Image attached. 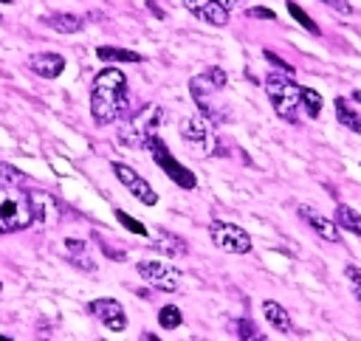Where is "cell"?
Returning <instances> with one entry per match:
<instances>
[{
  "mask_svg": "<svg viewBox=\"0 0 361 341\" xmlns=\"http://www.w3.org/2000/svg\"><path fill=\"white\" fill-rule=\"evenodd\" d=\"M127 110V76L124 70L107 65L96 73L90 87V116L96 127L113 124Z\"/></svg>",
  "mask_w": 361,
  "mask_h": 341,
  "instance_id": "cell-1",
  "label": "cell"
},
{
  "mask_svg": "<svg viewBox=\"0 0 361 341\" xmlns=\"http://www.w3.org/2000/svg\"><path fill=\"white\" fill-rule=\"evenodd\" d=\"M223 87H226V70L217 68V65L214 68H206L203 73H197V76L189 79V93H192L200 116H206L212 124L214 121H223V116H220V110L214 104V99H217V93Z\"/></svg>",
  "mask_w": 361,
  "mask_h": 341,
  "instance_id": "cell-2",
  "label": "cell"
},
{
  "mask_svg": "<svg viewBox=\"0 0 361 341\" xmlns=\"http://www.w3.org/2000/svg\"><path fill=\"white\" fill-rule=\"evenodd\" d=\"M265 93H268V101H271V107L276 110L279 118H285V121H296V118H299L302 87H299L290 76L271 70V73L265 76Z\"/></svg>",
  "mask_w": 361,
  "mask_h": 341,
  "instance_id": "cell-3",
  "label": "cell"
},
{
  "mask_svg": "<svg viewBox=\"0 0 361 341\" xmlns=\"http://www.w3.org/2000/svg\"><path fill=\"white\" fill-rule=\"evenodd\" d=\"M164 121V110L158 104H144L135 116H127L118 127V141L124 147H147L149 138L158 135V127Z\"/></svg>",
  "mask_w": 361,
  "mask_h": 341,
  "instance_id": "cell-4",
  "label": "cell"
},
{
  "mask_svg": "<svg viewBox=\"0 0 361 341\" xmlns=\"http://www.w3.org/2000/svg\"><path fill=\"white\" fill-rule=\"evenodd\" d=\"M31 223H34V211H31L28 192L14 189V186L0 189V234L23 231Z\"/></svg>",
  "mask_w": 361,
  "mask_h": 341,
  "instance_id": "cell-5",
  "label": "cell"
},
{
  "mask_svg": "<svg viewBox=\"0 0 361 341\" xmlns=\"http://www.w3.org/2000/svg\"><path fill=\"white\" fill-rule=\"evenodd\" d=\"M180 138L186 141V147H192L197 155H214L217 152V135H214V127L206 116L195 113V116H186L180 121Z\"/></svg>",
  "mask_w": 361,
  "mask_h": 341,
  "instance_id": "cell-6",
  "label": "cell"
},
{
  "mask_svg": "<svg viewBox=\"0 0 361 341\" xmlns=\"http://www.w3.org/2000/svg\"><path fill=\"white\" fill-rule=\"evenodd\" d=\"M147 149H149V155H152V161L164 169V175L172 180V183H178L180 189H195L197 186V178H195V172L192 169H186L180 161H175V155L169 152V147L164 144V138H149V144H147Z\"/></svg>",
  "mask_w": 361,
  "mask_h": 341,
  "instance_id": "cell-7",
  "label": "cell"
},
{
  "mask_svg": "<svg viewBox=\"0 0 361 341\" xmlns=\"http://www.w3.org/2000/svg\"><path fill=\"white\" fill-rule=\"evenodd\" d=\"M209 237L212 242L226 251V254H248L251 251V237L245 228H240L237 223H226V220H212L209 223Z\"/></svg>",
  "mask_w": 361,
  "mask_h": 341,
  "instance_id": "cell-8",
  "label": "cell"
},
{
  "mask_svg": "<svg viewBox=\"0 0 361 341\" xmlns=\"http://www.w3.org/2000/svg\"><path fill=\"white\" fill-rule=\"evenodd\" d=\"M135 271H138V276H141L147 285H152V287H158V290H166V293L178 290V287H180V279H183V273H180L175 265H166V262H161V259H141V262L135 265Z\"/></svg>",
  "mask_w": 361,
  "mask_h": 341,
  "instance_id": "cell-9",
  "label": "cell"
},
{
  "mask_svg": "<svg viewBox=\"0 0 361 341\" xmlns=\"http://www.w3.org/2000/svg\"><path fill=\"white\" fill-rule=\"evenodd\" d=\"M113 172H116L118 183H121L138 203H144V206H155V203H158V192H155L133 166H127V163H121V161H113Z\"/></svg>",
  "mask_w": 361,
  "mask_h": 341,
  "instance_id": "cell-10",
  "label": "cell"
},
{
  "mask_svg": "<svg viewBox=\"0 0 361 341\" xmlns=\"http://www.w3.org/2000/svg\"><path fill=\"white\" fill-rule=\"evenodd\" d=\"M87 313L93 316V318H99L107 330H113V333H124L127 330V313H124V307H121V302H116V299H93L90 304H87Z\"/></svg>",
  "mask_w": 361,
  "mask_h": 341,
  "instance_id": "cell-11",
  "label": "cell"
},
{
  "mask_svg": "<svg viewBox=\"0 0 361 341\" xmlns=\"http://www.w3.org/2000/svg\"><path fill=\"white\" fill-rule=\"evenodd\" d=\"M28 200H31V211H34V220L39 225H56L59 223V200L48 192H28Z\"/></svg>",
  "mask_w": 361,
  "mask_h": 341,
  "instance_id": "cell-12",
  "label": "cell"
},
{
  "mask_svg": "<svg viewBox=\"0 0 361 341\" xmlns=\"http://www.w3.org/2000/svg\"><path fill=\"white\" fill-rule=\"evenodd\" d=\"M299 217L313 228V234H319L324 242H338L341 240V228L330 220V217H324L322 211H316L313 206H299Z\"/></svg>",
  "mask_w": 361,
  "mask_h": 341,
  "instance_id": "cell-13",
  "label": "cell"
},
{
  "mask_svg": "<svg viewBox=\"0 0 361 341\" xmlns=\"http://www.w3.org/2000/svg\"><path fill=\"white\" fill-rule=\"evenodd\" d=\"M28 70L37 73L39 79H56L65 70V56L62 54H51V51L34 54V56H28Z\"/></svg>",
  "mask_w": 361,
  "mask_h": 341,
  "instance_id": "cell-14",
  "label": "cell"
},
{
  "mask_svg": "<svg viewBox=\"0 0 361 341\" xmlns=\"http://www.w3.org/2000/svg\"><path fill=\"white\" fill-rule=\"evenodd\" d=\"M183 6H186V11H192L197 20L209 23V25L220 28V25L228 23V11L217 0H183Z\"/></svg>",
  "mask_w": 361,
  "mask_h": 341,
  "instance_id": "cell-15",
  "label": "cell"
},
{
  "mask_svg": "<svg viewBox=\"0 0 361 341\" xmlns=\"http://www.w3.org/2000/svg\"><path fill=\"white\" fill-rule=\"evenodd\" d=\"M65 256H68L76 268H82V271H87V273H93V271H96V262H93L90 248H87V242H85V240L68 237V240H65Z\"/></svg>",
  "mask_w": 361,
  "mask_h": 341,
  "instance_id": "cell-16",
  "label": "cell"
},
{
  "mask_svg": "<svg viewBox=\"0 0 361 341\" xmlns=\"http://www.w3.org/2000/svg\"><path fill=\"white\" fill-rule=\"evenodd\" d=\"M262 316H265V321H268L274 330H279V333H290V330H293V321H290L288 310H285L279 302H274V299H265V302H262Z\"/></svg>",
  "mask_w": 361,
  "mask_h": 341,
  "instance_id": "cell-17",
  "label": "cell"
},
{
  "mask_svg": "<svg viewBox=\"0 0 361 341\" xmlns=\"http://www.w3.org/2000/svg\"><path fill=\"white\" fill-rule=\"evenodd\" d=\"M45 25H51L59 34H76L85 28V20L79 14H71V11H54L45 17Z\"/></svg>",
  "mask_w": 361,
  "mask_h": 341,
  "instance_id": "cell-18",
  "label": "cell"
},
{
  "mask_svg": "<svg viewBox=\"0 0 361 341\" xmlns=\"http://www.w3.org/2000/svg\"><path fill=\"white\" fill-rule=\"evenodd\" d=\"M152 248H155V251H161L164 256H183V254L189 251V248H186V242H183L178 234H169V231H158V237H155Z\"/></svg>",
  "mask_w": 361,
  "mask_h": 341,
  "instance_id": "cell-19",
  "label": "cell"
},
{
  "mask_svg": "<svg viewBox=\"0 0 361 341\" xmlns=\"http://www.w3.org/2000/svg\"><path fill=\"white\" fill-rule=\"evenodd\" d=\"M333 223H336L338 228H344V231L361 237V214H358L353 206L338 203V206H336V217H333Z\"/></svg>",
  "mask_w": 361,
  "mask_h": 341,
  "instance_id": "cell-20",
  "label": "cell"
},
{
  "mask_svg": "<svg viewBox=\"0 0 361 341\" xmlns=\"http://www.w3.org/2000/svg\"><path fill=\"white\" fill-rule=\"evenodd\" d=\"M96 56L102 62H144V56L138 51L118 48V45H102V48H96Z\"/></svg>",
  "mask_w": 361,
  "mask_h": 341,
  "instance_id": "cell-21",
  "label": "cell"
},
{
  "mask_svg": "<svg viewBox=\"0 0 361 341\" xmlns=\"http://www.w3.org/2000/svg\"><path fill=\"white\" fill-rule=\"evenodd\" d=\"M336 118H338V124H341V127H347L350 132L361 135V113H358V110H353L344 99H336Z\"/></svg>",
  "mask_w": 361,
  "mask_h": 341,
  "instance_id": "cell-22",
  "label": "cell"
},
{
  "mask_svg": "<svg viewBox=\"0 0 361 341\" xmlns=\"http://www.w3.org/2000/svg\"><path fill=\"white\" fill-rule=\"evenodd\" d=\"M180 321H183L180 307H175V304H164V307L158 310V324H161L164 330H175V327H180Z\"/></svg>",
  "mask_w": 361,
  "mask_h": 341,
  "instance_id": "cell-23",
  "label": "cell"
},
{
  "mask_svg": "<svg viewBox=\"0 0 361 341\" xmlns=\"http://www.w3.org/2000/svg\"><path fill=\"white\" fill-rule=\"evenodd\" d=\"M288 14L305 28V31H310V34H319V25H316V20L305 11V8H299V3H293V0H288Z\"/></svg>",
  "mask_w": 361,
  "mask_h": 341,
  "instance_id": "cell-24",
  "label": "cell"
},
{
  "mask_svg": "<svg viewBox=\"0 0 361 341\" xmlns=\"http://www.w3.org/2000/svg\"><path fill=\"white\" fill-rule=\"evenodd\" d=\"M322 93L319 90H313V87H302V107H305V113L310 116V118H316L319 113H322Z\"/></svg>",
  "mask_w": 361,
  "mask_h": 341,
  "instance_id": "cell-25",
  "label": "cell"
},
{
  "mask_svg": "<svg viewBox=\"0 0 361 341\" xmlns=\"http://www.w3.org/2000/svg\"><path fill=\"white\" fill-rule=\"evenodd\" d=\"M17 180H28V175H25V172H20L14 163H6V161H0V189H6V186H14Z\"/></svg>",
  "mask_w": 361,
  "mask_h": 341,
  "instance_id": "cell-26",
  "label": "cell"
},
{
  "mask_svg": "<svg viewBox=\"0 0 361 341\" xmlns=\"http://www.w3.org/2000/svg\"><path fill=\"white\" fill-rule=\"evenodd\" d=\"M116 220H118L130 234H138V237H147V234H149V228H147L141 220H135L133 214H127V211H121V209H116Z\"/></svg>",
  "mask_w": 361,
  "mask_h": 341,
  "instance_id": "cell-27",
  "label": "cell"
},
{
  "mask_svg": "<svg viewBox=\"0 0 361 341\" xmlns=\"http://www.w3.org/2000/svg\"><path fill=\"white\" fill-rule=\"evenodd\" d=\"M344 279L350 282V290L355 296V302H361V268L358 265H344Z\"/></svg>",
  "mask_w": 361,
  "mask_h": 341,
  "instance_id": "cell-28",
  "label": "cell"
},
{
  "mask_svg": "<svg viewBox=\"0 0 361 341\" xmlns=\"http://www.w3.org/2000/svg\"><path fill=\"white\" fill-rule=\"evenodd\" d=\"M240 341H268V338H265L251 321L243 318V321H240Z\"/></svg>",
  "mask_w": 361,
  "mask_h": 341,
  "instance_id": "cell-29",
  "label": "cell"
},
{
  "mask_svg": "<svg viewBox=\"0 0 361 341\" xmlns=\"http://www.w3.org/2000/svg\"><path fill=\"white\" fill-rule=\"evenodd\" d=\"M265 59H268L271 65H276V68H279V70H282L285 76H293V68H290V65H288L285 59H279V56H276L274 51H265Z\"/></svg>",
  "mask_w": 361,
  "mask_h": 341,
  "instance_id": "cell-30",
  "label": "cell"
},
{
  "mask_svg": "<svg viewBox=\"0 0 361 341\" xmlns=\"http://www.w3.org/2000/svg\"><path fill=\"white\" fill-rule=\"evenodd\" d=\"M248 17H257V20H276V14H274L271 8H265V6H254V8H248Z\"/></svg>",
  "mask_w": 361,
  "mask_h": 341,
  "instance_id": "cell-31",
  "label": "cell"
},
{
  "mask_svg": "<svg viewBox=\"0 0 361 341\" xmlns=\"http://www.w3.org/2000/svg\"><path fill=\"white\" fill-rule=\"evenodd\" d=\"M319 3H324V6H330V8H336L338 14H350V11H353V6H350L347 0H319Z\"/></svg>",
  "mask_w": 361,
  "mask_h": 341,
  "instance_id": "cell-32",
  "label": "cell"
},
{
  "mask_svg": "<svg viewBox=\"0 0 361 341\" xmlns=\"http://www.w3.org/2000/svg\"><path fill=\"white\" fill-rule=\"evenodd\" d=\"M147 8H152V14H155V17H164V11L155 6V0H147Z\"/></svg>",
  "mask_w": 361,
  "mask_h": 341,
  "instance_id": "cell-33",
  "label": "cell"
},
{
  "mask_svg": "<svg viewBox=\"0 0 361 341\" xmlns=\"http://www.w3.org/2000/svg\"><path fill=\"white\" fill-rule=\"evenodd\" d=\"M217 3H220V6L226 8V11H231V8H234V6L240 3V0H217Z\"/></svg>",
  "mask_w": 361,
  "mask_h": 341,
  "instance_id": "cell-34",
  "label": "cell"
},
{
  "mask_svg": "<svg viewBox=\"0 0 361 341\" xmlns=\"http://www.w3.org/2000/svg\"><path fill=\"white\" fill-rule=\"evenodd\" d=\"M141 341H161L158 335H152V333H141Z\"/></svg>",
  "mask_w": 361,
  "mask_h": 341,
  "instance_id": "cell-35",
  "label": "cell"
},
{
  "mask_svg": "<svg viewBox=\"0 0 361 341\" xmlns=\"http://www.w3.org/2000/svg\"><path fill=\"white\" fill-rule=\"evenodd\" d=\"M353 99H355V101H361V90H353Z\"/></svg>",
  "mask_w": 361,
  "mask_h": 341,
  "instance_id": "cell-36",
  "label": "cell"
},
{
  "mask_svg": "<svg viewBox=\"0 0 361 341\" xmlns=\"http://www.w3.org/2000/svg\"><path fill=\"white\" fill-rule=\"evenodd\" d=\"M0 341H11V338H6V335H0Z\"/></svg>",
  "mask_w": 361,
  "mask_h": 341,
  "instance_id": "cell-37",
  "label": "cell"
},
{
  "mask_svg": "<svg viewBox=\"0 0 361 341\" xmlns=\"http://www.w3.org/2000/svg\"><path fill=\"white\" fill-rule=\"evenodd\" d=\"M0 3H11V0H0Z\"/></svg>",
  "mask_w": 361,
  "mask_h": 341,
  "instance_id": "cell-38",
  "label": "cell"
},
{
  "mask_svg": "<svg viewBox=\"0 0 361 341\" xmlns=\"http://www.w3.org/2000/svg\"><path fill=\"white\" fill-rule=\"evenodd\" d=\"M0 290H3V282H0Z\"/></svg>",
  "mask_w": 361,
  "mask_h": 341,
  "instance_id": "cell-39",
  "label": "cell"
},
{
  "mask_svg": "<svg viewBox=\"0 0 361 341\" xmlns=\"http://www.w3.org/2000/svg\"><path fill=\"white\" fill-rule=\"evenodd\" d=\"M0 20H3V17H0Z\"/></svg>",
  "mask_w": 361,
  "mask_h": 341,
  "instance_id": "cell-40",
  "label": "cell"
}]
</instances>
